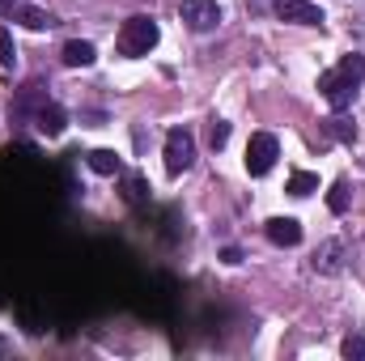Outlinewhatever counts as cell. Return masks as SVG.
Wrapping results in <instances>:
<instances>
[{
  "label": "cell",
  "mask_w": 365,
  "mask_h": 361,
  "mask_svg": "<svg viewBox=\"0 0 365 361\" xmlns=\"http://www.w3.org/2000/svg\"><path fill=\"white\" fill-rule=\"evenodd\" d=\"M276 158H280V145H276L272 132H255L251 136V145H247V175H255V179H264L268 171L276 166Z\"/></svg>",
  "instance_id": "cell-2"
},
{
  "label": "cell",
  "mask_w": 365,
  "mask_h": 361,
  "mask_svg": "<svg viewBox=\"0 0 365 361\" xmlns=\"http://www.w3.org/2000/svg\"><path fill=\"white\" fill-rule=\"evenodd\" d=\"M17 4H21V0H0V13H13Z\"/></svg>",
  "instance_id": "cell-22"
},
{
  "label": "cell",
  "mask_w": 365,
  "mask_h": 361,
  "mask_svg": "<svg viewBox=\"0 0 365 361\" xmlns=\"http://www.w3.org/2000/svg\"><path fill=\"white\" fill-rule=\"evenodd\" d=\"M90 171L110 179V175H119V171H123V162H119V153H115V149H93V153H90Z\"/></svg>",
  "instance_id": "cell-13"
},
{
  "label": "cell",
  "mask_w": 365,
  "mask_h": 361,
  "mask_svg": "<svg viewBox=\"0 0 365 361\" xmlns=\"http://www.w3.org/2000/svg\"><path fill=\"white\" fill-rule=\"evenodd\" d=\"M191 162H195V136L187 128H170L166 132V171L182 175V171H191Z\"/></svg>",
  "instance_id": "cell-3"
},
{
  "label": "cell",
  "mask_w": 365,
  "mask_h": 361,
  "mask_svg": "<svg viewBox=\"0 0 365 361\" xmlns=\"http://www.w3.org/2000/svg\"><path fill=\"white\" fill-rule=\"evenodd\" d=\"M310 268L319 272V276H336V272L344 268V243H340V238H327V243L314 251Z\"/></svg>",
  "instance_id": "cell-7"
},
{
  "label": "cell",
  "mask_w": 365,
  "mask_h": 361,
  "mask_svg": "<svg viewBox=\"0 0 365 361\" xmlns=\"http://www.w3.org/2000/svg\"><path fill=\"white\" fill-rule=\"evenodd\" d=\"M310 191H319V175H310V171H297L293 179H289V195H310Z\"/></svg>",
  "instance_id": "cell-15"
},
{
  "label": "cell",
  "mask_w": 365,
  "mask_h": 361,
  "mask_svg": "<svg viewBox=\"0 0 365 361\" xmlns=\"http://www.w3.org/2000/svg\"><path fill=\"white\" fill-rule=\"evenodd\" d=\"M60 60H64L68 68H90L93 60H98V51H93V43H86V39H73V43H64Z\"/></svg>",
  "instance_id": "cell-10"
},
{
  "label": "cell",
  "mask_w": 365,
  "mask_h": 361,
  "mask_svg": "<svg viewBox=\"0 0 365 361\" xmlns=\"http://www.w3.org/2000/svg\"><path fill=\"white\" fill-rule=\"evenodd\" d=\"M268 238H272L276 247H297V243H302V221H293V217H272V221H268Z\"/></svg>",
  "instance_id": "cell-9"
},
{
  "label": "cell",
  "mask_w": 365,
  "mask_h": 361,
  "mask_svg": "<svg viewBox=\"0 0 365 361\" xmlns=\"http://www.w3.org/2000/svg\"><path fill=\"white\" fill-rule=\"evenodd\" d=\"M34 128H38L43 136H60V132L68 128L64 106H56V102H38V106H34Z\"/></svg>",
  "instance_id": "cell-8"
},
{
  "label": "cell",
  "mask_w": 365,
  "mask_h": 361,
  "mask_svg": "<svg viewBox=\"0 0 365 361\" xmlns=\"http://www.w3.org/2000/svg\"><path fill=\"white\" fill-rule=\"evenodd\" d=\"M340 73H344L353 86H361L365 81V56H344V60H340Z\"/></svg>",
  "instance_id": "cell-16"
},
{
  "label": "cell",
  "mask_w": 365,
  "mask_h": 361,
  "mask_svg": "<svg viewBox=\"0 0 365 361\" xmlns=\"http://www.w3.org/2000/svg\"><path fill=\"white\" fill-rule=\"evenodd\" d=\"M323 132H327L331 141H344V145H353V141H357V123H353L349 115H340V111H336L331 119H323Z\"/></svg>",
  "instance_id": "cell-12"
},
{
  "label": "cell",
  "mask_w": 365,
  "mask_h": 361,
  "mask_svg": "<svg viewBox=\"0 0 365 361\" xmlns=\"http://www.w3.org/2000/svg\"><path fill=\"white\" fill-rule=\"evenodd\" d=\"M158 39H162V30H158V21H153V17H128V21L119 26L115 47H119V56L136 60V56H149V51L158 47Z\"/></svg>",
  "instance_id": "cell-1"
},
{
  "label": "cell",
  "mask_w": 365,
  "mask_h": 361,
  "mask_svg": "<svg viewBox=\"0 0 365 361\" xmlns=\"http://www.w3.org/2000/svg\"><path fill=\"white\" fill-rule=\"evenodd\" d=\"M128 200H145V195H149V191H145V179H140V175H128Z\"/></svg>",
  "instance_id": "cell-20"
},
{
  "label": "cell",
  "mask_w": 365,
  "mask_h": 361,
  "mask_svg": "<svg viewBox=\"0 0 365 361\" xmlns=\"http://www.w3.org/2000/svg\"><path fill=\"white\" fill-rule=\"evenodd\" d=\"M340 353L349 361H365V336H349V340L340 345Z\"/></svg>",
  "instance_id": "cell-19"
},
{
  "label": "cell",
  "mask_w": 365,
  "mask_h": 361,
  "mask_svg": "<svg viewBox=\"0 0 365 361\" xmlns=\"http://www.w3.org/2000/svg\"><path fill=\"white\" fill-rule=\"evenodd\" d=\"M349 204H353V191H349V183H336V187L327 191V208L340 217V213H349Z\"/></svg>",
  "instance_id": "cell-14"
},
{
  "label": "cell",
  "mask_w": 365,
  "mask_h": 361,
  "mask_svg": "<svg viewBox=\"0 0 365 361\" xmlns=\"http://www.w3.org/2000/svg\"><path fill=\"white\" fill-rule=\"evenodd\" d=\"M225 141H230V123H225V119H212V128H208V145H212V149H225Z\"/></svg>",
  "instance_id": "cell-18"
},
{
  "label": "cell",
  "mask_w": 365,
  "mask_h": 361,
  "mask_svg": "<svg viewBox=\"0 0 365 361\" xmlns=\"http://www.w3.org/2000/svg\"><path fill=\"white\" fill-rule=\"evenodd\" d=\"M276 17L293 26H323V9L310 0H276Z\"/></svg>",
  "instance_id": "cell-6"
},
{
  "label": "cell",
  "mask_w": 365,
  "mask_h": 361,
  "mask_svg": "<svg viewBox=\"0 0 365 361\" xmlns=\"http://www.w3.org/2000/svg\"><path fill=\"white\" fill-rule=\"evenodd\" d=\"M319 90H323V98L336 106V111H344V106H353V98H357V86L340 73V68H331V73H323L319 77Z\"/></svg>",
  "instance_id": "cell-5"
},
{
  "label": "cell",
  "mask_w": 365,
  "mask_h": 361,
  "mask_svg": "<svg viewBox=\"0 0 365 361\" xmlns=\"http://www.w3.org/2000/svg\"><path fill=\"white\" fill-rule=\"evenodd\" d=\"M179 17H182L187 30L208 34V30H217V21H221V4H217V0H182Z\"/></svg>",
  "instance_id": "cell-4"
},
{
  "label": "cell",
  "mask_w": 365,
  "mask_h": 361,
  "mask_svg": "<svg viewBox=\"0 0 365 361\" xmlns=\"http://www.w3.org/2000/svg\"><path fill=\"white\" fill-rule=\"evenodd\" d=\"M0 64H4V68L17 64V47H13V34H9L4 26H0Z\"/></svg>",
  "instance_id": "cell-17"
},
{
  "label": "cell",
  "mask_w": 365,
  "mask_h": 361,
  "mask_svg": "<svg viewBox=\"0 0 365 361\" xmlns=\"http://www.w3.org/2000/svg\"><path fill=\"white\" fill-rule=\"evenodd\" d=\"M13 17H17L26 30H51V26H56V17H51L47 9H38V4H17Z\"/></svg>",
  "instance_id": "cell-11"
},
{
  "label": "cell",
  "mask_w": 365,
  "mask_h": 361,
  "mask_svg": "<svg viewBox=\"0 0 365 361\" xmlns=\"http://www.w3.org/2000/svg\"><path fill=\"white\" fill-rule=\"evenodd\" d=\"M221 260H225V264H242V251H238V247H225Z\"/></svg>",
  "instance_id": "cell-21"
}]
</instances>
